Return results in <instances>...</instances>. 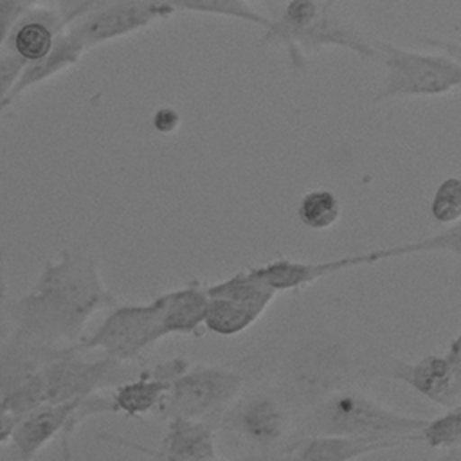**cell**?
Returning <instances> with one entry per match:
<instances>
[{"label":"cell","mask_w":461,"mask_h":461,"mask_svg":"<svg viewBox=\"0 0 461 461\" xmlns=\"http://www.w3.org/2000/svg\"><path fill=\"white\" fill-rule=\"evenodd\" d=\"M97 261L83 252L61 250L47 259L22 297H9L5 313L9 333L54 348L76 346L86 322L101 310L115 306Z\"/></svg>","instance_id":"6da1fadb"},{"label":"cell","mask_w":461,"mask_h":461,"mask_svg":"<svg viewBox=\"0 0 461 461\" xmlns=\"http://www.w3.org/2000/svg\"><path fill=\"white\" fill-rule=\"evenodd\" d=\"M265 41L285 45L292 65L304 70L306 52L326 47L348 49L366 58H378L376 40L362 32L340 9V0H288Z\"/></svg>","instance_id":"7a4b0ae2"},{"label":"cell","mask_w":461,"mask_h":461,"mask_svg":"<svg viewBox=\"0 0 461 461\" xmlns=\"http://www.w3.org/2000/svg\"><path fill=\"white\" fill-rule=\"evenodd\" d=\"M423 423L425 418L402 414L357 389L340 387L310 409L292 439L304 436H355L411 443L418 441L416 432Z\"/></svg>","instance_id":"3957f363"},{"label":"cell","mask_w":461,"mask_h":461,"mask_svg":"<svg viewBox=\"0 0 461 461\" xmlns=\"http://www.w3.org/2000/svg\"><path fill=\"white\" fill-rule=\"evenodd\" d=\"M421 252H450L454 256H459L461 252V229L459 223H454L447 227V230L418 240L409 241L403 245L367 250L360 254H351L344 258L326 259V261H299L290 258H279L258 267H250L252 274L259 277L267 286H270L276 294L277 292H295L301 288H306L308 285L358 267H369L376 265L385 259L411 256V254H421Z\"/></svg>","instance_id":"277c9868"},{"label":"cell","mask_w":461,"mask_h":461,"mask_svg":"<svg viewBox=\"0 0 461 461\" xmlns=\"http://www.w3.org/2000/svg\"><path fill=\"white\" fill-rule=\"evenodd\" d=\"M67 29L85 52L167 20L175 11L166 0H59Z\"/></svg>","instance_id":"5b68a950"},{"label":"cell","mask_w":461,"mask_h":461,"mask_svg":"<svg viewBox=\"0 0 461 461\" xmlns=\"http://www.w3.org/2000/svg\"><path fill=\"white\" fill-rule=\"evenodd\" d=\"M378 59L385 76L373 103L409 97H434L452 94L461 85V63L457 56L443 52H421L376 40Z\"/></svg>","instance_id":"8992f818"},{"label":"cell","mask_w":461,"mask_h":461,"mask_svg":"<svg viewBox=\"0 0 461 461\" xmlns=\"http://www.w3.org/2000/svg\"><path fill=\"white\" fill-rule=\"evenodd\" d=\"M135 362H121L108 355L85 358L76 346L49 362L41 373L43 403L85 400L103 389H113L137 373Z\"/></svg>","instance_id":"52a82bcc"},{"label":"cell","mask_w":461,"mask_h":461,"mask_svg":"<svg viewBox=\"0 0 461 461\" xmlns=\"http://www.w3.org/2000/svg\"><path fill=\"white\" fill-rule=\"evenodd\" d=\"M166 339L157 301L115 304L103 322L83 337L76 348L81 353L101 351L121 362H137L140 355Z\"/></svg>","instance_id":"ba28073f"},{"label":"cell","mask_w":461,"mask_h":461,"mask_svg":"<svg viewBox=\"0 0 461 461\" xmlns=\"http://www.w3.org/2000/svg\"><path fill=\"white\" fill-rule=\"evenodd\" d=\"M241 373L216 366H196L176 376L164 398L158 414L202 420L223 414L241 396Z\"/></svg>","instance_id":"9c48e42d"},{"label":"cell","mask_w":461,"mask_h":461,"mask_svg":"<svg viewBox=\"0 0 461 461\" xmlns=\"http://www.w3.org/2000/svg\"><path fill=\"white\" fill-rule=\"evenodd\" d=\"M101 412H112L110 394L97 393L85 400L43 403L18 420L11 445L20 461H34L56 436L70 439L83 420Z\"/></svg>","instance_id":"30bf717a"},{"label":"cell","mask_w":461,"mask_h":461,"mask_svg":"<svg viewBox=\"0 0 461 461\" xmlns=\"http://www.w3.org/2000/svg\"><path fill=\"white\" fill-rule=\"evenodd\" d=\"M385 373L439 407H457L461 402V337L456 335L443 355H427L416 362L391 358Z\"/></svg>","instance_id":"8fae6325"},{"label":"cell","mask_w":461,"mask_h":461,"mask_svg":"<svg viewBox=\"0 0 461 461\" xmlns=\"http://www.w3.org/2000/svg\"><path fill=\"white\" fill-rule=\"evenodd\" d=\"M220 418L221 427L263 450H274L276 447L281 448L283 439L290 430L288 403L272 393L238 396V400Z\"/></svg>","instance_id":"7c38bea8"},{"label":"cell","mask_w":461,"mask_h":461,"mask_svg":"<svg viewBox=\"0 0 461 461\" xmlns=\"http://www.w3.org/2000/svg\"><path fill=\"white\" fill-rule=\"evenodd\" d=\"M348 360L333 344H312L292 362L290 393L299 405L315 407L330 393L340 389Z\"/></svg>","instance_id":"4fadbf2b"},{"label":"cell","mask_w":461,"mask_h":461,"mask_svg":"<svg viewBox=\"0 0 461 461\" xmlns=\"http://www.w3.org/2000/svg\"><path fill=\"white\" fill-rule=\"evenodd\" d=\"M189 369L184 357L169 358L151 367L139 369L133 376L115 385L110 394L112 412L130 418H144L158 412L164 398L176 376Z\"/></svg>","instance_id":"5bb4252c"},{"label":"cell","mask_w":461,"mask_h":461,"mask_svg":"<svg viewBox=\"0 0 461 461\" xmlns=\"http://www.w3.org/2000/svg\"><path fill=\"white\" fill-rule=\"evenodd\" d=\"M101 439L131 447L160 461H212L218 457L212 425L209 421L180 416L169 418L166 434L158 448H149L135 441H126L122 438L104 434L101 436Z\"/></svg>","instance_id":"9a60e30c"},{"label":"cell","mask_w":461,"mask_h":461,"mask_svg":"<svg viewBox=\"0 0 461 461\" xmlns=\"http://www.w3.org/2000/svg\"><path fill=\"white\" fill-rule=\"evenodd\" d=\"M70 346L54 348L7 333L0 339V398L9 396Z\"/></svg>","instance_id":"2e32d148"},{"label":"cell","mask_w":461,"mask_h":461,"mask_svg":"<svg viewBox=\"0 0 461 461\" xmlns=\"http://www.w3.org/2000/svg\"><path fill=\"white\" fill-rule=\"evenodd\" d=\"M407 445L403 439H373L355 436H304L285 443L277 452L288 450L304 461H355L358 457Z\"/></svg>","instance_id":"e0dca14e"},{"label":"cell","mask_w":461,"mask_h":461,"mask_svg":"<svg viewBox=\"0 0 461 461\" xmlns=\"http://www.w3.org/2000/svg\"><path fill=\"white\" fill-rule=\"evenodd\" d=\"M160 312L164 337L167 335H200L203 328V313L207 306L205 285L198 279L180 288L153 297Z\"/></svg>","instance_id":"ac0fdd59"},{"label":"cell","mask_w":461,"mask_h":461,"mask_svg":"<svg viewBox=\"0 0 461 461\" xmlns=\"http://www.w3.org/2000/svg\"><path fill=\"white\" fill-rule=\"evenodd\" d=\"M83 54H85V49L72 36H68L65 31L59 32L54 40L52 49L41 59L31 61L23 67V70L11 92V103L14 99H18L29 88L77 65L79 59L83 58Z\"/></svg>","instance_id":"d6986e66"},{"label":"cell","mask_w":461,"mask_h":461,"mask_svg":"<svg viewBox=\"0 0 461 461\" xmlns=\"http://www.w3.org/2000/svg\"><path fill=\"white\" fill-rule=\"evenodd\" d=\"M263 313L265 310L259 306L209 297L203 313V328L220 337H234L254 326Z\"/></svg>","instance_id":"ffe728a7"},{"label":"cell","mask_w":461,"mask_h":461,"mask_svg":"<svg viewBox=\"0 0 461 461\" xmlns=\"http://www.w3.org/2000/svg\"><path fill=\"white\" fill-rule=\"evenodd\" d=\"M207 297L230 299L243 304H252L267 310L274 297L277 295L270 286H267L259 277H256L249 268L238 270L227 279H221L212 285H205Z\"/></svg>","instance_id":"44dd1931"},{"label":"cell","mask_w":461,"mask_h":461,"mask_svg":"<svg viewBox=\"0 0 461 461\" xmlns=\"http://www.w3.org/2000/svg\"><path fill=\"white\" fill-rule=\"evenodd\" d=\"M167 5L176 11L200 13V14H216L225 18H234L261 27L265 32L270 31L274 20L267 18L259 11L252 9L247 0H166Z\"/></svg>","instance_id":"7402d4cb"},{"label":"cell","mask_w":461,"mask_h":461,"mask_svg":"<svg viewBox=\"0 0 461 461\" xmlns=\"http://www.w3.org/2000/svg\"><path fill=\"white\" fill-rule=\"evenodd\" d=\"M342 207L337 194L330 189H313L308 191L299 205H297V218L299 221L315 230L330 229L340 218Z\"/></svg>","instance_id":"603a6c76"},{"label":"cell","mask_w":461,"mask_h":461,"mask_svg":"<svg viewBox=\"0 0 461 461\" xmlns=\"http://www.w3.org/2000/svg\"><path fill=\"white\" fill-rule=\"evenodd\" d=\"M416 439L430 448L457 450L461 445V405L447 409V412L432 420H425L416 432Z\"/></svg>","instance_id":"cb8c5ba5"},{"label":"cell","mask_w":461,"mask_h":461,"mask_svg":"<svg viewBox=\"0 0 461 461\" xmlns=\"http://www.w3.org/2000/svg\"><path fill=\"white\" fill-rule=\"evenodd\" d=\"M430 216L438 223L454 225L461 218V180L457 176L445 178L430 202Z\"/></svg>","instance_id":"d4e9b609"},{"label":"cell","mask_w":461,"mask_h":461,"mask_svg":"<svg viewBox=\"0 0 461 461\" xmlns=\"http://www.w3.org/2000/svg\"><path fill=\"white\" fill-rule=\"evenodd\" d=\"M52 2L58 0H0V50L5 47L11 31L27 11Z\"/></svg>","instance_id":"484cf974"},{"label":"cell","mask_w":461,"mask_h":461,"mask_svg":"<svg viewBox=\"0 0 461 461\" xmlns=\"http://www.w3.org/2000/svg\"><path fill=\"white\" fill-rule=\"evenodd\" d=\"M27 63L9 49L0 50V106L11 104V92Z\"/></svg>","instance_id":"4316f807"},{"label":"cell","mask_w":461,"mask_h":461,"mask_svg":"<svg viewBox=\"0 0 461 461\" xmlns=\"http://www.w3.org/2000/svg\"><path fill=\"white\" fill-rule=\"evenodd\" d=\"M153 128L162 135H171L180 126V113L173 106H162L153 113Z\"/></svg>","instance_id":"83f0119b"},{"label":"cell","mask_w":461,"mask_h":461,"mask_svg":"<svg viewBox=\"0 0 461 461\" xmlns=\"http://www.w3.org/2000/svg\"><path fill=\"white\" fill-rule=\"evenodd\" d=\"M18 420L20 418L9 409V405L4 400H0V447L11 443Z\"/></svg>","instance_id":"f1b7e54d"},{"label":"cell","mask_w":461,"mask_h":461,"mask_svg":"<svg viewBox=\"0 0 461 461\" xmlns=\"http://www.w3.org/2000/svg\"><path fill=\"white\" fill-rule=\"evenodd\" d=\"M7 281L4 276V261L0 256V339H4L9 333V321H7V313H5V304H7Z\"/></svg>","instance_id":"f546056e"},{"label":"cell","mask_w":461,"mask_h":461,"mask_svg":"<svg viewBox=\"0 0 461 461\" xmlns=\"http://www.w3.org/2000/svg\"><path fill=\"white\" fill-rule=\"evenodd\" d=\"M0 461H20V459H18V454H16V450L13 448L11 443L0 447Z\"/></svg>","instance_id":"4dcf8cb0"},{"label":"cell","mask_w":461,"mask_h":461,"mask_svg":"<svg viewBox=\"0 0 461 461\" xmlns=\"http://www.w3.org/2000/svg\"><path fill=\"white\" fill-rule=\"evenodd\" d=\"M272 454H256V456H243V457H234V459H212V461H270Z\"/></svg>","instance_id":"1f68e13d"},{"label":"cell","mask_w":461,"mask_h":461,"mask_svg":"<svg viewBox=\"0 0 461 461\" xmlns=\"http://www.w3.org/2000/svg\"><path fill=\"white\" fill-rule=\"evenodd\" d=\"M270 461H304L303 457H299L297 454L294 452H288V450H281V452H276V456H272Z\"/></svg>","instance_id":"d6a6232c"},{"label":"cell","mask_w":461,"mask_h":461,"mask_svg":"<svg viewBox=\"0 0 461 461\" xmlns=\"http://www.w3.org/2000/svg\"><path fill=\"white\" fill-rule=\"evenodd\" d=\"M4 110H5V108H4V106H0V113H2V112H4Z\"/></svg>","instance_id":"836d02e7"},{"label":"cell","mask_w":461,"mask_h":461,"mask_svg":"<svg viewBox=\"0 0 461 461\" xmlns=\"http://www.w3.org/2000/svg\"><path fill=\"white\" fill-rule=\"evenodd\" d=\"M151 461H160V459H157V457H153V459H151Z\"/></svg>","instance_id":"e575fe53"}]
</instances>
